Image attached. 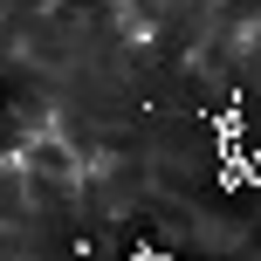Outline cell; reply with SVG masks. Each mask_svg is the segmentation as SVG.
Wrapping results in <instances>:
<instances>
[]
</instances>
